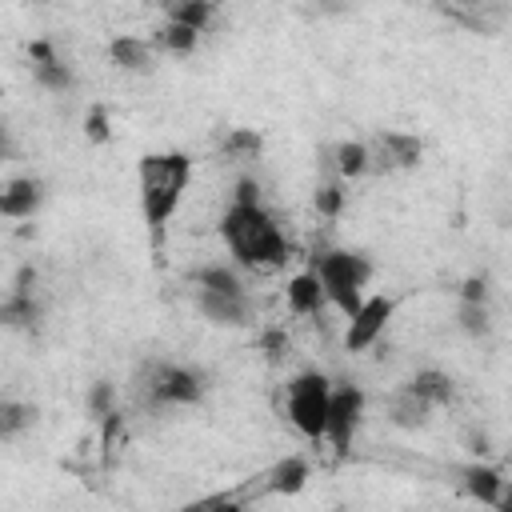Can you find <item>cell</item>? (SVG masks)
<instances>
[{
    "label": "cell",
    "instance_id": "cell-1",
    "mask_svg": "<svg viewBox=\"0 0 512 512\" xmlns=\"http://www.w3.org/2000/svg\"><path fill=\"white\" fill-rule=\"evenodd\" d=\"M220 240L232 264H240L244 272H276L292 260V244L276 212H268V204L260 200V184L252 176H240L232 184V200L220 212Z\"/></svg>",
    "mask_w": 512,
    "mask_h": 512
},
{
    "label": "cell",
    "instance_id": "cell-2",
    "mask_svg": "<svg viewBox=\"0 0 512 512\" xmlns=\"http://www.w3.org/2000/svg\"><path fill=\"white\" fill-rule=\"evenodd\" d=\"M192 184V156L180 148L168 152H144L136 160V188H140V216L152 236V244L164 240L172 216L184 204V192Z\"/></svg>",
    "mask_w": 512,
    "mask_h": 512
},
{
    "label": "cell",
    "instance_id": "cell-3",
    "mask_svg": "<svg viewBox=\"0 0 512 512\" xmlns=\"http://www.w3.org/2000/svg\"><path fill=\"white\" fill-rule=\"evenodd\" d=\"M308 268L320 276L328 308H336L344 320L364 304V288L372 280V260L364 252H356V248H316Z\"/></svg>",
    "mask_w": 512,
    "mask_h": 512
},
{
    "label": "cell",
    "instance_id": "cell-4",
    "mask_svg": "<svg viewBox=\"0 0 512 512\" xmlns=\"http://www.w3.org/2000/svg\"><path fill=\"white\" fill-rule=\"evenodd\" d=\"M204 372L200 368H188V364H176V360H148L140 364L136 380H132V396L136 404L160 412V408H188V404H200L204 400Z\"/></svg>",
    "mask_w": 512,
    "mask_h": 512
},
{
    "label": "cell",
    "instance_id": "cell-5",
    "mask_svg": "<svg viewBox=\"0 0 512 512\" xmlns=\"http://www.w3.org/2000/svg\"><path fill=\"white\" fill-rule=\"evenodd\" d=\"M332 388H336L332 376L320 372V368H304V372H296V376L284 384V416H288V424H292L304 440H312V444H320L324 432H328Z\"/></svg>",
    "mask_w": 512,
    "mask_h": 512
},
{
    "label": "cell",
    "instance_id": "cell-6",
    "mask_svg": "<svg viewBox=\"0 0 512 512\" xmlns=\"http://www.w3.org/2000/svg\"><path fill=\"white\" fill-rule=\"evenodd\" d=\"M364 408H368V396L360 384L352 380H340L332 388V408H328V432H324V444L336 452V456H348L352 452V440L364 424Z\"/></svg>",
    "mask_w": 512,
    "mask_h": 512
},
{
    "label": "cell",
    "instance_id": "cell-7",
    "mask_svg": "<svg viewBox=\"0 0 512 512\" xmlns=\"http://www.w3.org/2000/svg\"><path fill=\"white\" fill-rule=\"evenodd\" d=\"M368 148H372V172H384V176L412 172L424 156V140L416 132H400V128H380L368 140Z\"/></svg>",
    "mask_w": 512,
    "mask_h": 512
},
{
    "label": "cell",
    "instance_id": "cell-8",
    "mask_svg": "<svg viewBox=\"0 0 512 512\" xmlns=\"http://www.w3.org/2000/svg\"><path fill=\"white\" fill-rule=\"evenodd\" d=\"M196 312L216 328H244L256 316L252 292H216V288H192Z\"/></svg>",
    "mask_w": 512,
    "mask_h": 512
},
{
    "label": "cell",
    "instance_id": "cell-9",
    "mask_svg": "<svg viewBox=\"0 0 512 512\" xmlns=\"http://www.w3.org/2000/svg\"><path fill=\"white\" fill-rule=\"evenodd\" d=\"M396 312V300L392 296H364V304L348 316V328H344V348L348 352H368L380 344L388 320Z\"/></svg>",
    "mask_w": 512,
    "mask_h": 512
},
{
    "label": "cell",
    "instance_id": "cell-10",
    "mask_svg": "<svg viewBox=\"0 0 512 512\" xmlns=\"http://www.w3.org/2000/svg\"><path fill=\"white\" fill-rule=\"evenodd\" d=\"M156 56H160L156 40H144V36L120 32V36H112V44H108V60H112L120 72H132V76H148V72L156 68Z\"/></svg>",
    "mask_w": 512,
    "mask_h": 512
},
{
    "label": "cell",
    "instance_id": "cell-11",
    "mask_svg": "<svg viewBox=\"0 0 512 512\" xmlns=\"http://www.w3.org/2000/svg\"><path fill=\"white\" fill-rule=\"evenodd\" d=\"M44 204V180L40 176H12L0 192V212L8 220H32Z\"/></svg>",
    "mask_w": 512,
    "mask_h": 512
},
{
    "label": "cell",
    "instance_id": "cell-12",
    "mask_svg": "<svg viewBox=\"0 0 512 512\" xmlns=\"http://www.w3.org/2000/svg\"><path fill=\"white\" fill-rule=\"evenodd\" d=\"M284 300H288V312H292V316H300V320L320 316V312H324V304H328V296H324V288H320V276H316L312 268L296 272V276L284 284Z\"/></svg>",
    "mask_w": 512,
    "mask_h": 512
},
{
    "label": "cell",
    "instance_id": "cell-13",
    "mask_svg": "<svg viewBox=\"0 0 512 512\" xmlns=\"http://www.w3.org/2000/svg\"><path fill=\"white\" fill-rule=\"evenodd\" d=\"M460 484H464V492L472 496V500H480V504H488V508H496L500 504V492H504V476H500V468H492V464H484V460H472V464H464L460 472Z\"/></svg>",
    "mask_w": 512,
    "mask_h": 512
},
{
    "label": "cell",
    "instance_id": "cell-14",
    "mask_svg": "<svg viewBox=\"0 0 512 512\" xmlns=\"http://www.w3.org/2000/svg\"><path fill=\"white\" fill-rule=\"evenodd\" d=\"M328 168L340 180H360L364 172H372V148H368V140H340L328 152Z\"/></svg>",
    "mask_w": 512,
    "mask_h": 512
},
{
    "label": "cell",
    "instance_id": "cell-15",
    "mask_svg": "<svg viewBox=\"0 0 512 512\" xmlns=\"http://www.w3.org/2000/svg\"><path fill=\"white\" fill-rule=\"evenodd\" d=\"M244 268L240 264H224V260H212V264H196L192 272H188V284L192 288H216V292H248V284H244V276H240Z\"/></svg>",
    "mask_w": 512,
    "mask_h": 512
},
{
    "label": "cell",
    "instance_id": "cell-16",
    "mask_svg": "<svg viewBox=\"0 0 512 512\" xmlns=\"http://www.w3.org/2000/svg\"><path fill=\"white\" fill-rule=\"evenodd\" d=\"M404 388L416 392V396H424L432 408H444V404H452V396H456V380H452L448 372H440V368H416V372L404 380Z\"/></svg>",
    "mask_w": 512,
    "mask_h": 512
},
{
    "label": "cell",
    "instance_id": "cell-17",
    "mask_svg": "<svg viewBox=\"0 0 512 512\" xmlns=\"http://www.w3.org/2000/svg\"><path fill=\"white\" fill-rule=\"evenodd\" d=\"M432 404L424 400V396H416V392H408L404 384L388 396V420L396 424V428H424L428 420H432Z\"/></svg>",
    "mask_w": 512,
    "mask_h": 512
},
{
    "label": "cell",
    "instance_id": "cell-18",
    "mask_svg": "<svg viewBox=\"0 0 512 512\" xmlns=\"http://www.w3.org/2000/svg\"><path fill=\"white\" fill-rule=\"evenodd\" d=\"M260 480H264V492H272V496H292V492H300L304 480H308V460H304V456H284V460L272 464Z\"/></svg>",
    "mask_w": 512,
    "mask_h": 512
},
{
    "label": "cell",
    "instance_id": "cell-19",
    "mask_svg": "<svg viewBox=\"0 0 512 512\" xmlns=\"http://www.w3.org/2000/svg\"><path fill=\"white\" fill-rule=\"evenodd\" d=\"M156 48L164 52V56H192L196 48H200V28H192V24H180V20H164L160 28H156Z\"/></svg>",
    "mask_w": 512,
    "mask_h": 512
},
{
    "label": "cell",
    "instance_id": "cell-20",
    "mask_svg": "<svg viewBox=\"0 0 512 512\" xmlns=\"http://www.w3.org/2000/svg\"><path fill=\"white\" fill-rule=\"evenodd\" d=\"M220 152L228 156V164H248L264 152V140L256 128H228L224 140H220Z\"/></svg>",
    "mask_w": 512,
    "mask_h": 512
},
{
    "label": "cell",
    "instance_id": "cell-21",
    "mask_svg": "<svg viewBox=\"0 0 512 512\" xmlns=\"http://www.w3.org/2000/svg\"><path fill=\"white\" fill-rule=\"evenodd\" d=\"M456 328L472 340L488 336L492 332V312H488V300H460L456 304Z\"/></svg>",
    "mask_w": 512,
    "mask_h": 512
},
{
    "label": "cell",
    "instance_id": "cell-22",
    "mask_svg": "<svg viewBox=\"0 0 512 512\" xmlns=\"http://www.w3.org/2000/svg\"><path fill=\"white\" fill-rule=\"evenodd\" d=\"M36 424V408L24 400H4L0 404V440H16L24 428Z\"/></svg>",
    "mask_w": 512,
    "mask_h": 512
},
{
    "label": "cell",
    "instance_id": "cell-23",
    "mask_svg": "<svg viewBox=\"0 0 512 512\" xmlns=\"http://www.w3.org/2000/svg\"><path fill=\"white\" fill-rule=\"evenodd\" d=\"M344 184H348V180H340V176L328 168V176L316 184V212H320V216L336 220V216L344 212V196H348V192H344Z\"/></svg>",
    "mask_w": 512,
    "mask_h": 512
},
{
    "label": "cell",
    "instance_id": "cell-24",
    "mask_svg": "<svg viewBox=\"0 0 512 512\" xmlns=\"http://www.w3.org/2000/svg\"><path fill=\"white\" fill-rule=\"evenodd\" d=\"M168 16L180 20V24H192V28L208 32V24L216 16V0H172L168 4Z\"/></svg>",
    "mask_w": 512,
    "mask_h": 512
},
{
    "label": "cell",
    "instance_id": "cell-25",
    "mask_svg": "<svg viewBox=\"0 0 512 512\" xmlns=\"http://www.w3.org/2000/svg\"><path fill=\"white\" fill-rule=\"evenodd\" d=\"M32 80L44 88V92H68L72 84H76V76H72V68L56 56V60H48V64H32Z\"/></svg>",
    "mask_w": 512,
    "mask_h": 512
},
{
    "label": "cell",
    "instance_id": "cell-26",
    "mask_svg": "<svg viewBox=\"0 0 512 512\" xmlns=\"http://www.w3.org/2000/svg\"><path fill=\"white\" fill-rule=\"evenodd\" d=\"M88 408H92V416L96 420H108L112 412H116V392H112V384H96L92 392H88Z\"/></svg>",
    "mask_w": 512,
    "mask_h": 512
},
{
    "label": "cell",
    "instance_id": "cell-27",
    "mask_svg": "<svg viewBox=\"0 0 512 512\" xmlns=\"http://www.w3.org/2000/svg\"><path fill=\"white\" fill-rule=\"evenodd\" d=\"M84 136L92 140V144H104L108 136H112V128H108V112L96 104V108H88V116H84Z\"/></svg>",
    "mask_w": 512,
    "mask_h": 512
},
{
    "label": "cell",
    "instance_id": "cell-28",
    "mask_svg": "<svg viewBox=\"0 0 512 512\" xmlns=\"http://www.w3.org/2000/svg\"><path fill=\"white\" fill-rule=\"evenodd\" d=\"M460 300H488V284H484V276H468L464 288H460Z\"/></svg>",
    "mask_w": 512,
    "mask_h": 512
},
{
    "label": "cell",
    "instance_id": "cell-29",
    "mask_svg": "<svg viewBox=\"0 0 512 512\" xmlns=\"http://www.w3.org/2000/svg\"><path fill=\"white\" fill-rule=\"evenodd\" d=\"M496 508H504V512H512V480L504 484V492H500V504Z\"/></svg>",
    "mask_w": 512,
    "mask_h": 512
},
{
    "label": "cell",
    "instance_id": "cell-30",
    "mask_svg": "<svg viewBox=\"0 0 512 512\" xmlns=\"http://www.w3.org/2000/svg\"><path fill=\"white\" fill-rule=\"evenodd\" d=\"M452 4H476V0H452Z\"/></svg>",
    "mask_w": 512,
    "mask_h": 512
}]
</instances>
